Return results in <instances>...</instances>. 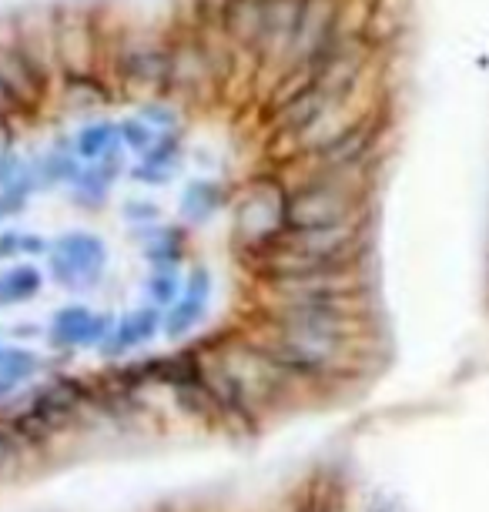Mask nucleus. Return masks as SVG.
I'll return each instance as SVG.
<instances>
[{
  "label": "nucleus",
  "instance_id": "f257e3e1",
  "mask_svg": "<svg viewBox=\"0 0 489 512\" xmlns=\"http://www.w3.org/2000/svg\"><path fill=\"white\" fill-rule=\"evenodd\" d=\"M416 61V0L0 11V499L382 399Z\"/></svg>",
  "mask_w": 489,
  "mask_h": 512
}]
</instances>
